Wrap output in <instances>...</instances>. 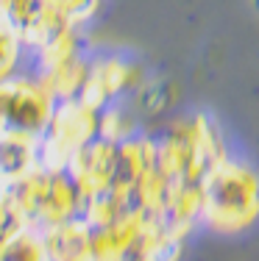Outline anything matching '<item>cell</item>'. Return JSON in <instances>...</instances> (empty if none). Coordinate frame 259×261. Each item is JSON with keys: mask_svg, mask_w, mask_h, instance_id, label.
<instances>
[{"mask_svg": "<svg viewBox=\"0 0 259 261\" xmlns=\"http://www.w3.org/2000/svg\"><path fill=\"white\" fill-rule=\"evenodd\" d=\"M212 231L240 233L259 220V175L237 161H218L201 181V214Z\"/></svg>", "mask_w": 259, "mask_h": 261, "instance_id": "cell-1", "label": "cell"}, {"mask_svg": "<svg viewBox=\"0 0 259 261\" xmlns=\"http://www.w3.org/2000/svg\"><path fill=\"white\" fill-rule=\"evenodd\" d=\"M98 136V111L78 97L59 100L39 139V161L53 172H64L70 159Z\"/></svg>", "mask_w": 259, "mask_h": 261, "instance_id": "cell-2", "label": "cell"}, {"mask_svg": "<svg viewBox=\"0 0 259 261\" xmlns=\"http://www.w3.org/2000/svg\"><path fill=\"white\" fill-rule=\"evenodd\" d=\"M53 109L56 100L39 78H20L14 72L0 81V134H26L42 139Z\"/></svg>", "mask_w": 259, "mask_h": 261, "instance_id": "cell-3", "label": "cell"}, {"mask_svg": "<svg viewBox=\"0 0 259 261\" xmlns=\"http://www.w3.org/2000/svg\"><path fill=\"white\" fill-rule=\"evenodd\" d=\"M114 150H117V145L95 136V139L86 142L81 150L70 159L64 172L76 184L81 203L101 195V192H109L112 175H114Z\"/></svg>", "mask_w": 259, "mask_h": 261, "instance_id": "cell-4", "label": "cell"}, {"mask_svg": "<svg viewBox=\"0 0 259 261\" xmlns=\"http://www.w3.org/2000/svg\"><path fill=\"white\" fill-rule=\"evenodd\" d=\"M134 67L128 61L117 59V56H103V59H95L89 61L86 67V78H84V86L78 92V100L86 103L89 109L101 111L106 109L114 97H120L128 86L134 84Z\"/></svg>", "mask_w": 259, "mask_h": 261, "instance_id": "cell-5", "label": "cell"}, {"mask_svg": "<svg viewBox=\"0 0 259 261\" xmlns=\"http://www.w3.org/2000/svg\"><path fill=\"white\" fill-rule=\"evenodd\" d=\"M51 261H92V225L81 214L42 228Z\"/></svg>", "mask_w": 259, "mask_h": 261, "instance_id": "cell-6", "label": "cell"}, {"mask_svg": "<svg viewBox=\"0 0 259 261\" xmlns=\"http://www.w3.org/2000/svg\"><path fill=\"white\" fill-rule=\"evenodd\" d=\"M39 164V136L0 134V181L6 186L17 184Z\"/></svg>", "mask_w": 259, "mask_h": 261, "instance_id": "cell-7", "label": "cell"}, {"mask_svg": "<svg viewBox=\"0 0 259 261\" xmlns=\"http://www.w3.org/2000/svg\"><path fill=\"white\" fill-rule=\"evenodd\" d=\"M81 211V197H78L76 184L70 181L67 172H53L51 189L39 206V214L34 220V228H51L56 222H64L70 217H78Z\"/></svg>", "mask_w": 259, "mask_h": 261, "instance_id": "cell-8", "label": "cell"}, {"mask_svg": "<svg viewBox=\"0 0 259 261\" xmlns=\"http://www.w3.org/2000/svg\"><path fill=\"white\" fill-rule=\"evenodd\" d=\"M86 67H89V61L78 53V56H70V59L48 67V70H39V81L45 84V89L53 95L56 103L70 100V97H78V92H81Z\"/></svg>", "mask_w": 259, "mask_h": 261, "instance_id": "cell-9", "label": "cell"}, {"mask_svg": "<svg viewBox=\"0 0 259 261\" xmlns=\"http://www.w3.org/2000/svg\"><path fill=\"white\" fill-rule=\"evenodd\" d=\"M0 261H51L42 228L28 225L20 233L11 236L9 242H3L0 245Z\"/></svg>", "mask_w": 259, "mask_h": 261, "instance_id": "cell-10", "label": "cell"}, {"mask_svg": "<svg viewBox=\"0 0 259 261\" xmlns=\"http://www.w3.org/2000/svg\"><path fill=\"white\" fill-rule=\"evenodd\" d=\"M22 42H20V34L17 28L0 14V81L14 75L17 67H20V59H22Z\"/></svg>", "mask_w": 259, "mask_h": 261, "instance_id": "cell-11", "label": "cell"}, {"mask_svg": "<svg viewBox=\"0 0 259 261\" xmlns=\"http://www.w3.org/2000/svg\"><path fill=\"white\" fill-rule=\"evenodd\" d=\"M48 3H51V9L56 11L67 25L81 28L101 11L103 0H48Z\"/></svg>", "mask_w": 259, "mask_h": 261, "instance_id": "cell-12", "label": "cell"}, {"mask_svg": "<svg viewBox=\"0 0 259 261\" xmlns=\"http://www.w3.org/2000/svg\"><path fill=\"white\" fill-rule=\"evenodd\" d=\"M28 217L22 214V208L14 203V197L9 195V189L0 195V245L9 242L14 233H20L22 228H28Z\"/></svg>", "mask_w": 259, "mask_h": 261, "instance_id": "cell-13", "label": "cell"}, {"mask_svg": "<svg viewBox=\"0 0 259 261\" xmlns=\"http://www.w3.org/2000/svg\"><path fill=\"white\" fill-rule=\"evenodd\" d=\"M120 261H151V258L143 256V253H131V256H126V258H120Z\"/></svg>", "mask_w": 259, "mask_h": 261, "instance_id": "cell-14", "label": "cell"}, {"mask_svg": "<svg viewBox=\"0 0 259 261\" xmlns=\"http://www.w3.org/2000/svg\"><path fill=\"white\" fill-rule=\"evenodd\" d=\"M6 189H9V186H6L3 181H0V195H3V192H6Z\"/></svg>", "mask_w": 259, "mask_h": 261, "instance_id": "cell-15", "label": "cell"}]
</instances>
